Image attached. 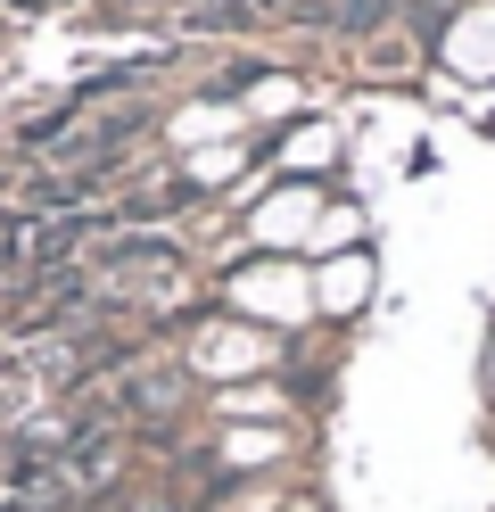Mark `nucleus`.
<instances>
[{
    "label": "nucleus",
    "mask_w": 495,
    "mask_h": 512,
    "mask_svg": "<svg viewBox=\"0 0 495 512\" xmlns=\"http://www.w3.org/2000/svg\"><path fill=\"white\" fill-rule=\"evenodd\" d=\"M388 9H396V0H306L297 17H330L339 34H372V25H380Z\"/></svg>",
    "instance_id": "obj_1"
}]
</instances>
